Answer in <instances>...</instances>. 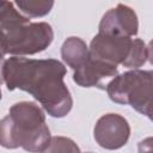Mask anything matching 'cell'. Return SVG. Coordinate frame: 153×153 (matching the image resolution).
<instances>
[{"instance_id":"cell-3","label":"cell","mask_w":153,"mask_h":153,"mask_svg":"<svg viewBox=\"0 0 153 153\" xmlns=\"http://www.w3.org/2000/svg\"><path fill=\"white\" fill-rule=\"evenodd\" d=\"M43 110L33 102H19L0 123V143L8 149L22 147L30 153H42L51 140Z\"/></svg>"},{"instance_id":"cell-15","label":"cell","mask_w":153,"mask_h":153,"mask_svg":"<svg viewBox=\"0 0 153 153\" xmlns=\"http://www.w3.org/2000/svg\"><path fill=\"white\" fill-rule=\"evenodd\" d=\"M86 153H92V152H86Z\"/></svg>"},{"instance_id":"cell-6","label":"cell","mask_w":153,"mask_h":153,"mask_svg":"<svg viewBox=\"0 0 153 153\" xmlns=\"http://www.w3.org/2000/svg\"><path fill=\"white\" fill-rule=\"evenodd\" d=\"M133 45V38L97 33L88 47L90 57L117 67L127 61Z\"/></svg>"},{"instance_id":"cell-1","label":"cell","mask_w":153,"mask_h":153,"mask_svg":"<svg viewBox=\"0 0 153 153\" xmlns=\"http://www.w3.org/2000/svg\"><path fill=\"white\" fill-rule=\"evenodd\" d=\"M67 69L62 62L55 59H27L11 56L2 59L1 76L8 91L22 90L30 93L55 118H62L69 114L73 98L63 79Z\"/></svg>"},{"instance_id":"cell-10","label":"cell","mask_w":153,"mask_h":153,"mask_svg":"<svg viewBox=\"0 0 153 153\" xmlns=\"http://www.w3.org/2000/svg\"><path fill=\"white\" fill-rule=\"evenodd\" d=\"M14 5L19 8L24 16L29 18H38L47 16L53 6V0H16Z\"/></svg>"},{"instance_id":"cell-8","label":"cell","mask_w":153,"mask_h":153,"mask_svg":"<svg viewBox=\"0 0 153 153\" xmlns=\"http://www.w3.org/2000/svg\"><path fill=\"white\" fill-rule=\"evenodd\" d=\"M118 75L117 67L93 60H88L73 73V81L81 87H97L106 90L108 85Z\"/></svg>"},{"instance_id":"cell-14","label":"cell","mask_w":153,"mask_h":153,"mask_svg":"<svg viewBox=\"0 0 153 153\" xmlns=\"http://www.w3.org/2000/svg\"><path fill=\"white\" fill-rule=\"evenodd\" d=\"M147 53H148V61L153 66V39H151L147 45Z\"/></svg>"},{"instance_id":"cell-13","label":"cell","mask_w":153,"mask_h":153,"mask_svg":"<svg viewBox=\"0 0 153 153\" xmlns=\"http://www.w3.org/2000/svg\"><path fill=\"white\" fill-rule=\"evenodd\" d=\"M139 153H153V136L146 137L137 143Z\"/></svg>"},{"instance_id":"cell-11","label":"cell","mask_w":153,"mask_h":153,"mask_svg":"<svg viewBox=\"0 0 153 153\" xmlns=\"http://www.w3.org/2000/svg\"><path fill=\"white\" fill-rule=\"evenodd\" d=\"M147 60H148V53L145 42L140 38H134L130 54L127 61L123 63V66L131 69H139L146 63Z\"/></svg>"},{"instance_id":"cell-12","label":"cell","mask_w":153,"mask_h":153,"mask_svg":"<svg viewBox=\"0 0 153 153\" xmlns=\"http://www.w3.org/2000/svg\"><path fill=\"white\" fill-rule=\"evenodd\" d=\"M42 153H81L79 146L69 137L53 136L48 147Z\"/></svg>"},{"instance_id":"cell-9","label":"cell","mask_w":153,"mask_h":153,"mask_svg":"<svg viewBox=\"0 0 153 153\" xmlns=\"http://www.w3.org/2000/svg\"><path fill=\"white\" fill-rule=\"evenodd\" d=\"M61 56L65 63L75 71L88 60V47L80 37H68L61 47Z\"/></svg>"},{"instance_id":"cell-4","label":"cell","mask_w":153,"mask_h":153,"mask_svg":"<svg viewBox=\"0 0 153 153\" xmlns=\"http://www.w3.org/2000/svg\"><path fill=\"white\" fill-rule=\"evenodd\" d=\"M106 93L112 102L130 105L153 122V71L121 73L108 85Z\"/></svg>"},{"instance_id":"cell-5","label":"cell","mask_w":153,"mask_h":153,"mask_svg":"<svg viewBox=\"0 0 153 153\" xmlns=\"http://www.w3.org/2000/svg\"><path fill=\"white\" fill-rule=\"evenodd\" d=\"M130 136L128 121L118 114H105L98 118L93 128L96 142L105 149L115 151L127 145Z\"/></svg>"},{"instance_id":"cell-2","label":"cell","mask_w":153,"mask_h":153,"mask_svg":"<svg viewBox=\"0 0 153 153\" xmlns=\"http://www.w3.org/2000/svg\"><path fill=\"white\" fill-rule=\"evenodd\" d=\"M0 37L1 56L33 55L44 51L54 39V31L45 22L31 23L22 14L14 2H0Z\"/></svg>"},{"instance_id":"cell-7","label":"cell","mask_w":153,"mask_h":153,"mask_svg":"<svg viewBox=\"0 0 153 153\" xmlns=\"http://www.w3.org/2000/svg\"><path fill=\"white\" fill-rule=\"evenodd\" d=\"M139 32V20L135 11L123 4L110 8L99 23L98 33L108 36L131 37Z\"/></svg>"}]
</instances>
